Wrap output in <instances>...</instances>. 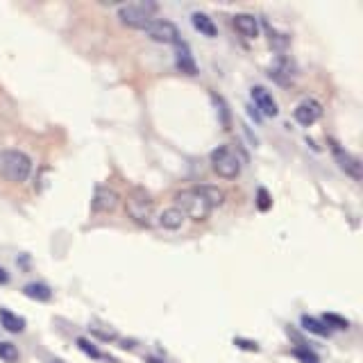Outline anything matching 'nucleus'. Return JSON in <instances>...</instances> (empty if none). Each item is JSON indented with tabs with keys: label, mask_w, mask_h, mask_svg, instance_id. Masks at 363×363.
Segmentation results:
<instances>
[{
	"label": "nucleus",
	"mask_w": 363,
	"mask_h": 363,
	"mask_svg": "<svg viewBox=\"0 0 363 363\" xmlns=\"http://www.w3.org/2000/svg\"><path fill=\"white\" fill-rule=\"evenodd\" d=\"M175 209L184 213V218L207 220L213 211V204L209 202L207 193L202 191V186H196V189H184V191L175 193Z\"/></svg>",
	"instance_id": "1"
},
{
	"label": "nucleus",
	"mask_w": 363,
	"mask_h": 363,
	"mask_svg": "<svg viewBox=\"0 0 363 363\" xmlns=\"http://www.w3.org/2000/svg\"><path fill=\"white\" fill-rule=\"evenodd\" d=\"M32 173V162L26 152L21 150H3L0 152V177H5L7 182L21 184L26 182Z\"/></svg>",
	"instance_id": "2"
},
{
	"label": "nucleus",
	"mask_w": 363,
	"mask_h": 363,
	"mask_svg": "<svg viewBox=\"0 0 363 363\" xmlns=\"http://www.w3.org/2000/svg\"><path fill=\"white\" fill-rule=\"evenodd\" d=\"M241 166H243L241 155H238L230 145H220V147H216V150L211 152V168L225 179L238 177V173H241Z\"/></svg>",
	"instance_id": "3"
},
{
	"label": "nucleus",
	"mask_w": 363,
	"mask_h": 363,
	"mask_svg": "<svg viewBox=\"0 0 363 363\" xmlns=\"http://www.w3.org/2000/svg\"><path fill=\"white\" fill-rule=\"evenodd\" d=\"M125 211H128V216L139 225H152V218H155V202L150 200V196H147L145 191L136 189L132 191L128 200H125Z\"/></svg>",
	"instance_id": "4"
},
{
	"label": "nucleus",
	"mask_w": 363,
	"mask_h": 363,
	"mask_svg": "<svg viewBox=\"0 0 363 363\" xmlns=\"http://www.w3.org/2000/svg\"><path fill=\"white\" fill-rule=\"evenodd\" d=\"M155 11H157V5L155 3H130V5H123L118 9V18L128 28L145 30L152 23V14H155Z\"/></svg>",
	"instance_id": "5"
},
{
	"label": "nucleus",
	"mask_w": 363,
	"mask_h": 363,
	"mask_svg": "<svg viewBox=\"0 0 363 363\" xmlns=\"http://www.w3.org/2000/svg\"><path fill=\"white\" fill-rule=\"evenodd\" d=\"M145 34L157 43H179V32L170 21H152Z\"/></svg>",
	"instance_id": "6"
},
{
	"label": "nucleus",
	"mask_w": 363,
	"mask_h": 363,
	"mask_svg": "<svg viewBox=\"0 0 363 363\" xmlns=\"http://www.w3.org/2000/svg\"><path fill=\"white\" fill-rule=\"evenodd\" d=\"M329 145H332V152H334V157H336V162H338V166H340V170H345V173L350 175V177H354L357 182L361 179V162L354 157V155H350V152H345L343 147H340L336 141H329Z\"/></svg>",
	"instance_id": "7"
},
{
	"label": "nucleus",
	"mask_w": 363,
	"mask_h": 363,
	"mask_svg": "<svg viewBox=\"0 0 363 363\" xmlns=\"http://www.w3.org/2000/svg\"><path fill=\"white\" fill-rule=\"evenodd\" d=\"M293 116L300 125H306V128H309V125H313L318 118L323 116V107H320V102H318V100H302L300 105L295 107Z\"/></svg>",
	"instance_id": "8"
},
{
	"label": "nucleus",
	"mask_w": 363,
	"mask_h": 363,
	"mask_svg": "<svg viewBox=\"0 0 363 363\" xmlns=\"http://www.w3.org/2000/svg\"><path fill=\"white\" fill-rule=\"evenodd\" d=\"M118 193L109 189V186H98L96 196H94V211L98 213H109L118 207Z\"/></svg>",
	"instance_id": "9"
},
{
	"label": "nucleus",
	"mask_w": 363,
	"mask_h": 363,
	"mask_svg": "<svg viewBox=\"0 0 363 363\" xmlns=\"http://www.w3.org/2000/svg\"><path fill=\"white\" fill-rule=\"evenodd\" d=\"M252 100H255L257 109L264 113V116H277V102L272 100V96L264 86H255L252 89Z\"/></svg>",
	"instance_id": "10"
},
{
	"label": "nucleus",
	"mask_w": 363,
	"mask_h": 363,
	"mask_svg": "<svg viewBox=\"0 0 363 363\" xmlns=\"http://www.w3.org/2000/svg\"><path fill=\"white\" fill-rule=\"evenodd\" d=\"M234 28H236V32H241V37H245V39H255L259 34V23L252 14H236Z\"/></svg>",
	"instance_id": "11"
},
{
	"label": "nucleus",
	"mask_w": 363,
	"mask_h": 363,
	"mask_svg": "<svg viewBox=\"0 0 363 363\" xmlns=\"http://www.w3.org/2000/svg\"><path fill=\"white\" fill-rule=\"evenodd\" d=\"M184 213H182L179 209L170 207V209H164L162 213H159V227H164V230H179L182 225H184Z\"/></svg>",
	"instance_id": "12"
},
{
	"label": "nucleus",
	"mask_w": 363,
	"mask_h": 363,
	"mask_svg": "<svg viewBox=\"0 0 363 363\" xmlns=\"http://www.w3.org/2000/svg\"><path fill=\"white\" fill-rule=\"evenodd\" d=\"M0 325H3L7 332H11V334H18V332L26 329V320H23L21 315L7 311V309H0Z\"/></svg>",
	"instance_id": "13"
},
{
	"label": "nucleus",
	"mask_w": 363,
	"mask_h": 363,
	"mask_svg": "<svg viewBox=\"0 0 363 363\" xmlns=\"http://www.w3.org/2000/svg\"><path fill=\"white\" fill-rule=\"evenodd\" d=\"M177 48H179V52H177V68L182 73H186V75H196V64H193V57H191V52H189V48L184 43H177Z\"/></svg>",
	"instance_id": "14"
},
{
	"label": "nucleus",
	"mask_w": 363,
	"mask_h": 363,
	"mask_svg": "<svg viewBox=\"0 0 363 363\" xmlns=\"http://www.w3.org/2000/svg\"><path fill=\"white\" fill-rule=\"evenodd\" d=\"M23 293H26L28 298L39 300V302H48L52 298V291L45 286V284H28V286L23 289Z\"/></svg>",
	"instance_id": "15"
},
{
	"label": "nucleus",
	"mask_w": 363,
	"mask_h": 363,
	"mask_svg": "<svg viewBox=\"0 0 363 363\" xmlns=\"http://www.w3.org/2000/svg\"><path fill=\"white\" fill-rule=\"evenodd\" d=\"M193 28H196L198 32H202L204 37H216V26L213 21L207 16V14H193Z\"/></svg>",
	"instance_id": "16"
},
{
	"label": "nucleus",
	"mask_w": 363,
	"mask_h": 363,
	"mask_svg": "<svg viewBox=\"0 0 363 363\" xmlns=\"http://www.w3.org/2000/svg\"><path fill=\"white\" fill-rule=\"evenodd\" d=\"M270 77H275L277 79V82H281V84H286L289 82V79L293 77V71H291V64L286 62V60H284V57H281V60L275 64V66H272L270 68Z\"/></svg>",
	"instance_id": "17"
},
{
	"label": "nucleus",
	"mask_w": 363,
	"mask_h": 363,
	"mask_svg": "<svg viewBox=\"0 0 363 363\" xmlns=\"http://www.w3.org/2000/svg\"><path fill=\"white\" fill-rule=\"evenodd\" d=\"M302 325H304L306 332H313V334H318V336H327V334H329V329L325 327V323L315 320V318L304 315V318H302Z\"/></svg>",
	"instance_id": "18"
},
{
	"label": "nucleus",
	"mask_w": 363,
	"mask_h": 363,
	"mask_svg": "<svg viewBox=\"0 0 363 363\" xmlns=\"http://www.w3.org/2000/svg\"><path fill=\"white\" fill-rule=\"evenodd\" d=\"M0 359L7 363H14V361H18V350L11 343H0Z\"/></svg>",
	"instance_id": "19"
},
{
	"label": "nucleus",
	"mask_w": 363,
	"mask_h": 363,
	"mask_svg": "<svg viewBox=\"0 0 363 363\" xmlns=\"http://www.w3.org/2000/svg\"><path fill=\"white\" fill-rule=\"evenodd\" d=\"M323 323H325V327L329 329V327H336V329H347V320H343L340 315H334V313H327L325 318H323Z\"/></svg>",
	"instance_id": "20"
},
{
	"label": "nucleus",
	"mask_w": 363,
	"mask_h": 363,
	"mask_svg": "<svg viewBox=\"0 0 363 363\" xmlns=\"http://www.w3.org/2000/svg\"><path fill=\"white\" fill-rule=\"evenodd\" d=\"M257 198H259V209L261 211H268L270 209V196H268V191L266 189H259V193H257Z\"/></svg>",
	"instance_id": "21"
},
{
	"label": "nucleus",
	"mask_w": 363,
	"mask_h": 363,
	"mask_svg": "<svg viewBox=\"0 0 363 363\" xmlns=\"http://www.w3.org/2000/svg\"><path fill=\"white\" fill-rule=\"evenodd\" d=\"M77 345H79V350H84L86 354H91V357H94V359H102V354H100V352H98V350H96L94 345H91V343H86L84 338H79V340H77Z\"/></svg>",
	"instance_id": "22"
},
{
	"label": "nucleus",
	"mask_w": 363,
	"mask_h": 363,
	"mask_svg": "<svg viewBox=\"0 0 363 363\" xmlns=\"http://www.w3.org/2000/svg\"><path fill=\"white\" fill-rule=\"evenodd\" d=\"M295 357H298V359H302L304 363H318V359H315V354H313V352L304 350V347H298V350H295Z\"/></svg>",
	"instance_id": "23"
},
{
	"label": "nucleus",
	"mask_w": 363,
	"mask_h": 363,
	"mask_svg": "<svg viewBox=\"0 0 363 363\" xmlns=\"http://www.w3.org/2000/svg\"><path fill=\"white\" fill-rule=\"evenodd\" d=\"M9 281V275L5 272V268H0V284H7Z\"/></svg>",
	"instance_id": "24"
},
{
	"label": "nucleus",
	"mask_w": 363,
	"mask_h": 363,
	"mask_svg": "<svg viewBox=\"0 0 363 363\" xmlns=\"http://www.w3.org/2000/svg\"><path fill=\"white\" fill-rule=\"evenodd\" d=\"M238 345H243V347H247V350H257V345H252V343H245V340H236Z\"/></svg>",
	"instance_id": "25"
}]
</instances>
